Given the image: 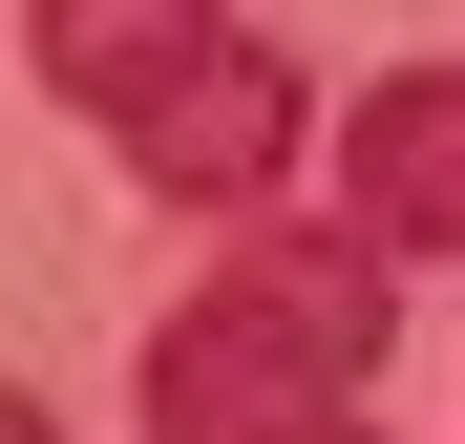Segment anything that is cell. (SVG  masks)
<instances>
[{"instance_id": "1", "label": "cell", "mask_w": 465, "mask_h": 444, "mask_svg": "<svg viewBox=\"0 0 465 444\" xmlns=\"http://www.w3.org/2000/svg\"><path fill=\"white\" fill-rule=\"evenodd\" d=\"M381 360H402V254L360 212H275L232 233L170 318H148V444H296V423H360Z\"/></svg>"}, {"instance_id": "2", "label": "cell", "mask_w": 465, "mask_h": 444, "mask_svg": "<svg viewBox=\"0 0 465 444\" xmlns=\"http://www.w3.org/2000/svg\"><path fill=\"white\" fill-rule=\"evenodd\" d=\"M127 170L170 191V212H275L296 170H318V85H296V64H275L254 22H232V43L191 64V85H170V106L127 127Z\"/></svg>"}, {"instance_id": "3", "label": "cell", "mask_w": 465, "mask_h": 444, "mask_svg": "<svg viewBox=\"0 0 465 444\" xmlns=\"http://www.w3.org/2000/svg\"><path fill=\"white\" fill-rule=\"evenodd\" d=\"M212 43H232V0H22V64H43V106H85L106 148L170 106Z\"/></svg>"}, {"instance_id": "4", "label": "cell", "mask_w": 465, "mask_h": 444, "mask_svg": "<svg viewBox=\"0 0 465 444\" xmlns=\"http://www.w3.org/2000/svg\"><path fill=\"white\" fill-rule=\"evenodd\" d=\"M339 212H360L381 254H465V64L360 85V127H339Z\"/></svg>"}, {"instance_id": "5", "label": "cell", "mask_w": 465, "mask_h": 444, "mask_svg": "<svg viewBox=\"0 0 465 444\" xmlns=\"http://www.w3.org/2000/svg\"><path fill=\"white\" fill-rule=\"evenodd\" d=\"M0 444H64V423H43V402H22V381H0Z\"/></svg>"}, {"instance_id": "6", "label": "cell", "mask_w": 465, "mask_h": 444, "mask_svg": "<svg viewBox=\"0 0 465 444\" xmlns=\"http://www.w3.org/2000/svg\"><path fill=\"white\" fill-rule=\"evenodd\" d=\"M296 444H381V402H360V423H296Z\"/></svg>"}]
</instances>
